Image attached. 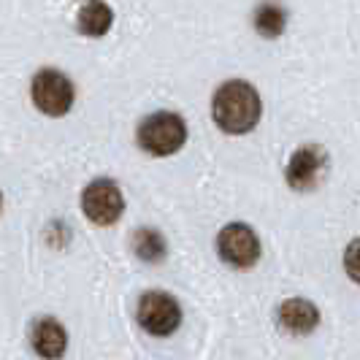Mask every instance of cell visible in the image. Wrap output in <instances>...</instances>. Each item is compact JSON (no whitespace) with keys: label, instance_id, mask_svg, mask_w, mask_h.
Instances as JSON below:
<instances>
[{"label":"cell","instance_id":"obj_1","mask_svg":"<svg viewBox=\"0 0 360 360\" xmlns=\"http://www.w3.org/2000/svg\"><path fill=\"white\" fill-rule=\"evenodd\" d=\"M260 114H263L260 95L244 79L225 82L214 92L212 117H214V122L219 125V130H225V133H233V136L250 133L260 122Z\"/></svg>","mask_w":360,"mask_h":360},{"label":"cell","instance_id":"obj_2","mask_svg":"<svg viewBox=\"0 0 360 360\" xmlns=\"http://www.w3.org/2000/svg\"><path fill=\"white\" fill-rule=\"evenodd\" d=\"M184 141H187V125L174 111H158L139 125V146L155 158H168L179 152Z\"/></svg>","mask_w":360,"mask_h":360},{"label":"cell","instance_id":"obj_3","mask_svg":"<svg viewBox=\"0 0 360 360\" xmlns=\"http://www.w3.org/2000/svg\"><path fill=\"white\" fill-rule=\"evenodd\" d=\"M30 95H33V103H36L38 111H44L46 117H63L68 114L73 106V84L65 73L60 71H38L33 76V87H30Z\"/></svg>","mask_w":360,"mask_h":360},{"label":"cell","instance_id":"obj_4","mask_svg":"<svg viewBox=\"0 0 360 360\" xmlns=\"http://www.w3.org/2000/svg\"><path fill=\"white\" fill-rule=\"evenodd\" d=\"M136 314H139V325L158 339L171 336L181 325V307L176 304V298L168 292H160V290L144 292Z\"/></svg>","mask_w":360,"mask_h":360},{"label":"cell","instance_id":"obj_5","mask_svg":"<svg viewBox=\"0 0 360 360\" xmlns=\"http://www.w3.org/2000/svg\"><path fill=\"white\" fill-rule=\"evenodd\" d=\"M217 252L233 269H250L260 257V238L250 225L231 222L217 236Z\"/></svg>","mask_w":360,"mask_h":360},{"label":"cell","instance_id":"obj_6","mask_svg":"<svg viewBox=\"0 0 360 360\" xmlns=\"http://www.w3.org/2000/svg\"><path fill=\"white\" fill-rule=\"evenodd\" d=\"M82 209L95 225H114L125 212L122 190L111 179H95L82 193Z\"/></svg>","mask_w":360,"mask_h":360},{"label":"cell","instance_id":"obj_7","mask_svg":"<svg viewBox=\"0 0 360 360\" xmlns=\"http://www.w3.org/2000/svg\"><path fill=\"white\" fill-rule=\"evenodd\" d=\"M328 171V152L317 144H307L292 152L288 162V184L298 193L314 190Z\"/></svg>","mask_w":360,"mask_h":360},{"label":"cell","instance_id":"obj_8","mask_svg":"<svg viewBox=\"0 0 360 360\" xmlns=\"http://www.w3.org/2000/svg\"><path fill=\"white\" fill-rule=\"evenodd\" d=\"M30 344H33L36 355H41L44 360H60L68 347V333L60 320L44 317V320H36L30 328Z\"/></svg>","mask_w":360,"mask_h":360},{"label":"cell","instance_id":"obj_9","mask_svg":"<svg viewBox=\"0 0 360 360\" xmlns=\"http://www.w3.org/2000/svg\"><path fill=\"white\" fill-rule=\"evenodd\" d=\"M276 320L292 336H307L320 325V309L307 298H288L276 311Z\"/></svg>","mask_w":360,"mask_h":360},{"label":"cell","instance_id":"obj_10","mask_svg":"<svg viewBox=\"0 0 360 360\" xmlns=\"http://www.w3.org/2000/svg\"><path fill=\"white\" fill-rule=\"evenodd\" d=\"M111 22H114L111 6H106V3H87V6L79 11L76 27H79V33H84V36L98 38V36H106Z\"/></svg>","mask_w":360,"mask_h":360},{"label":"cell","instance_id":"obj_11","mask_svg":"<svg viewBox=\"0 0 360 360\" xmlns=\"http://www.w3.org/2000/svg\"><path fill=\"white\" fill-rule=\"evenodd\" d=\"M133 252L139 255L141 260H146V263H158V260L165 257L168 247H165L162 233L152 231V228H139L133 233Z\"/></svg>","mask_w":360,"mask_h":360},{"label":"cell","instance_id":"obj_12","mask_svg":"<svg viewBox=\"0 0 360 360\" xmlns=\"http://www.w3.org/2000/svg\"><path fill=\"white\" fill-rule=\"evenodd\" d=\"M285 25H288V14L282 6H274V3H266L257 8L255 14V30L263 38H276L285 33Z\"/></svg>","mask_w":360,"mask_h":360},{"label":"cell","instance_id":"obj_13","mask_svg":"<svg viewBox=\"0 0 360 360\" xmlns=\"http://www.w3.org/2000/svg\"><path fill=\"white\" fill-rule=\"evenodd\" d=\"M0 206H3V195H0Z\"/></svg>","mask_w":360,"mask_h":360}]
</instances>
